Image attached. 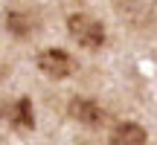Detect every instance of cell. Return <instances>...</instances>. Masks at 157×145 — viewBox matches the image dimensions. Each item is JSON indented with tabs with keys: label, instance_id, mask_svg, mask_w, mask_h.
<instances>
[{
	"label": "cell",
	"instance_id": "1",
	"mask_svg": "<svg viewBox=\"0 0 157 145\" xmlns=\"http://www.w3.org/2000/svg\"><path fill=\"white\" fill-rule=\"evenodd\" d=\"M41 12L29 3H9L3 9V29L17 41H26V38H35L41 29Z\"/></svg>",
	"mask_w": 157,
	"mask_h": 145
},
{
	"label": "cell",
	"instance_id": "2",
	"mask_svg": "<svg viewBox=\"0 0 157 145\" xmlns=\"http://www.w3.org/2000/svg\"><path fill=\"white\" fill-rule=\"evenodd\" d=\"M67 35L76 41L78 46H84V50H90V52L102 50L105 41H108L105 23L96 20V17L87 15V12H73V15L67 17Z\"/></svg>",
	"mask_w": 157,
	"mask_h": 145
},
{
	"label": "cell",
	"instance_id": "3",
	"mask_svg": "<svg viewBox=\"0 0 157 145\" xmlns=\"http://www.w3.org/2000/svg\"><path fill=\"white\" fill-rule=\"evenodd\" d=\"M113 12L134 32H151L157 26V3L154 0H113Z\"/></svg>",
	"mask_w": 157,
	"mask_h": 145
},
{
	"label": "cell",
	"instance_id": "4",
	"mask_svg": "<svg viewBox=\"0 0 157 145\" xmlns=\"http://www.w3.org/2000/svg\"><path fill=\"white\" fill-rule=\"evenodd\" d=\"M0 122H6L15 131H32L35 128V110L26 96L0 99Z\"/></svg>",
	"mask_w": 157,
	"mask_h": 145
},
{
	"label": "cell",
	"instance_id": "5",
	"mask_svg": "<svg viewBox=\"0 0 157 145\" xmlns=\"http://www.w3.org/2000/svg\"><path fill=\"white\" fill-rule=\"evenodd\" d=\"M67 116L84 128H102L108 122V110L96 99H87V96H73L67 102Z\"/></svg>",
	"mask_w": 157,
	"mask_h": 145
},
{
	"label": "cell",
	"instance_id": "6",
	"mask_svg": "<svg viewBox=\"0 0 157 145\" xmlns=\"http://www.w3.org/2000/svg\"><path fill=\"white\" fill-rule=\"evenodd\" d=\"M38 70L44 72L47 78H70L76 72V58L70 55L67 50L50 46V50L38 52Z\"/></svg>",
	"mask_w": 157,
	"mask_h": 145
},
{
	"label": "cell",
	"instance_id": "7",
	"mask_svg": "<svg viewBox=\"0 0 157 145\" xmlns=\"http://www.w3.org/2000/svg\"><path fill=\"white\" fill-rule=\"evenodd\" d=\"M148 131L137 122H119L108 136V145H146Z\"/></svg>",
	"mask_w": 157,
	"mask_h": 145
},
{
	"label": "cell",
	"instance_id": "8",
	"mask_svg": "<svg viewBox=\"0 0 157 145\" xmlns=\"http://www.w3.org/2000/svg\"><path fill=\"white\" fill-rule=\"evenodd\" d=\"M6 76H9V67H6V64H3V61H0V84H3V81H6Z\"/></svg>",
	"mask_w": 157,
	"mask_h": 145
}]
</instances>
